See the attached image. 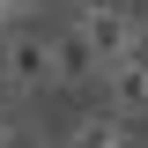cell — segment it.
I'll return each instance as SVG.
<instances>
[{
	"instance_id": "1",
	"label": "cell",
	"mask_w": 148,
	"mask_h": 148,
	"mask_svg": "<svg viewBox=\"0 0 148 148\" xmlns=\"http://www.w3.org/2000/svg\"><path fill=\"white\" fill-rule=\"evenodd\" d=\"M0 67L15 74L30 96L59 82V52H52V37H37L30 22H8V30H0Z\"/></svg>"
},
{
	"instance_id": "2",
	"label": "cell",
	"mask_w": 148,
	"mask_h": 148,
	"mask_svg": "<svg viewBox=\"0 0 148 148\" xmlns=\"http://www.w3.org/2000/svg\"><path fill=\"white\" fill-rule=\"evenodd\" d=\"M74 22L89 30V45H96V59H104V67H119V59L133 52V30H141V22H133V8H119V15H74Z\"/></svg>"
},
{
	"instance_id": "3",
	"label": "cell",
	"mask_w": 148,
	"mask_h": 148,
	"mask_svg": "<svg viewBox=\"0 0 148 148\" xmlns=\"http://www.w3.org/2000/svg\"><path fill=\"white\" fill-rule=\"evenodd\" d=\"M67 141H82V148H119V141H133V111H119V104L82 111V119L67 126Z\"/></svg>"
},
{
	"instance_id": "4",
	"label": "cell",
	"mask_w": 148,
	"mask_h": 148,
	"mask_svg": "<svg viewBox=\"0 0 148 148\" xmlns=\"http://www.w3.org/2000/svg\"><path fill=\"white\" fill-rule=\"evenodd\" d=\"M104 104L133 111V119L148 111V67H141V59H119V67H104Z\"/></svg>"
},
{
	"instance_id": "5",
	"label": "cell",
	"mask_w": 148,
	"mask_h": 148,
	"mask_svg": "<svg viewBox=\"0 0 148 148\" xmlns=\"http://www.w3.org/2000/svg\"><path fill=\"white\" fill-rule=\"evenodd\" d=\"M52 52H59V82H89V74H104V59H96V45H89L82 22H67V37H52Z\"/></svg>"
},
{
	"instance_id": "6",
	"label": "cell",
	"mask_w": 148,
	"mask_h": 148,
	"mask_svg": "<svg viewBox=\"0 0 148 148\" xmlns=\"http://www.w3.org/2000/svg\"><path fill=\"white\" fill-rule=\"evenodd\" d=\"M0 141H45V126H30V119L8 104V111H0Z\"/></svg>"
},
{
	"instance_id": "7",
	"label": "cell",
	"mask_w": 148,
	"mask_h": 148,
	"mask_svg": "<svg viewBox=\"0 0 148 148\" xmlns=\"http://www.w3.org/2000/svg\"><path fill=\"white\" fill-rule=\"evenodd\" d=\"M119 8H133V0H74V15H119Z\"/></svg>"
},
{
	"instance_id": "8",
	"label": "cell",
	"mask_w": 148,
	"mask_h": 148,
	"mask_svg": "<svg viewBox=\"0 0 148 148\" xmlns=\"http://www.w3.org/2000/svg\"><path fill=\"white\" fill-rule=\"evenodd\" d=\"M22 96H30V89H22V82H15L8 67H0V111H8V104H22Z\"/></svg>"
},
{
	"instance_id": "9",
	"label": "cell",
	"mask_w": 148,
	"mask_h": 148,
	"mask_svg": "<svg viewBox=\"0 0 148 148\" xmlns=\"http://www.w3.org/2000/svg\"><path fill=\"white\" fill-rule=\"evenodd\" d=\"M0 8H8V22H30L37 15V0H0Z\"/></svg>"
},
{
	"instance_id": "10",
	"label": "cell",
	"mask_w": 148,
	"mask_h": 148,
	"mask_svg": "<svg viewBox=\"0 0 148 148\" xmlns=\"http://www.w3.org/2000/svg\"><path fill=\"white\" fill-rule=\"evenodd\" d=\"M126 59H141V67H148V22L133 30V52H126Z\"/></svg>"
}]
</instances>
